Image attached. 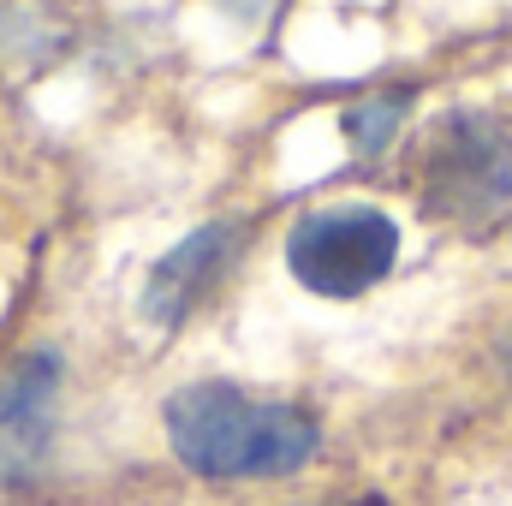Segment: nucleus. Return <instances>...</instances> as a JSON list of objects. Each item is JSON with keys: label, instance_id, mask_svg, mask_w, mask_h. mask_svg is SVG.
<instances>
[{"label": "nucleus", "instance_id": "nucleus-5", "mask_svg": "<svg viewBox=\"0 0 512 506\" xmlns=\"http://www.w3.org/2000/svg\"><path fill=\"white\" fill-rule=\"evenodd\" d=\"M60 387V358L54 352H30L0 376V429H36L48 417V399Z\"/></svg>", "mask_w": 512, "mask_h": 506}, {"label": "nucleus", "instance_id": "nucleus-4", "mask_svg": "<svg viewBox=\"0 0 512 506\" xmlns=\"http://www.w3.org/2000/svg\"><path fill=\"white\" fill-rule=\"evenodd\" d=\"M227 256H239V227L215 221V227H197L191 239H179L173 251L149 268V286H143V316L155 328H179L191 316V304L221 280Z\"/></svg>", "mask_w": 512, "mask_h": 506}, {"label": "nucleus", "instance_id": "nucleus-2", "mask_svg": "<svg viewBox=\"0 0 512 506\" xmlns=\"http://www.w3.org/2000/svg\"><path fill=\"white\" fill-rule=\"evenodd\" d=\"M393 262H399V221L382 215L376 203L310 209L286 233V268L316 298H358L376 280H387Z\"/></svg>", "mask_w": 512, "mask_h": 506}, {"label": "nucleus", "instance_id": "nucleus-7", "mask_svg": "<svg viewBox=\"0 0 512 506\" xmlns=\"http://www.w3.org/2000/svg\"><path fill=\"white\" fill-rule=\"evenodd\" d=\"M507 364H512V340H507Z\"/></svg>", "mask_w": 512, "mask_h": 506}, {"label": "nucleus", "instance_id": "nucleus-1", "mask_svg": "<svg viewBox=\"0 0 512 506\" xmlns=\"http://www.w3.org/2000/svg\"><path fill=\"white\" fill-rule=\"evenodd\" d=\"M167 441L185 471L209 483L292 477L316 459V417L280 399H256L233 381H191L167 399Z\"/></svg>", "mask_w": 512, "mask_h": 506}, {"label": "nucleus", "instance_id": "nucleus-6", "mask_svg": "<svg viewBox=\"0 0 512 506\" xmlns=\"http://www.w3.org/2000/svg\"><path fill=\"white\" fill-rule=\"evenodd\" d=\"M399 120H405V96H382V102H364V108L346 114V137H352V149L376 155V149H387Z\"/></svg>", "mask_w": 512, "mask_h": 506}, {"label": "nucleus", "instance_id": "nucleus-3", "mask_svg": "<svg viewBox=\"0 0 512 506\" xmlns=\"http://www.w3.org/2000/svg\"><path fill=\"white\" fill-rule=\"evenodd\" d=\"M417 197L429 203V215H495L512 197V143L489 114H447L423 143V167H417Z\"/></svg>", "mask_w": 512, "mask_h": 506}]
</instances>
